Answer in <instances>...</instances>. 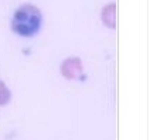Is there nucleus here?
Wrapping results in <instances>:
<instances>
[{"instance_id":"obj_3","label":"nucleus","mask_w":150,"mask_h":140,"mask_svg":"<svg viewBox=\"0 0 150 140\" xmlns=\"http://www.w3.org/2000/svg\"><path fill=\"white\" fill-rule=\"evenodd\" d=\"M10 91L6 88V85L0 81V105H6L10 102Z\"/></svg>"},{"instance_id":"obj_2","label":"nucleus","mask_w":150,"mask_h":140,"mask_svg":"<svg viewBox=\"0 0 150 140\" xmlns=\"http://www.w3.org/2000/svg\"><path fill=\"white\" fill-rule=\"evenodd\" d=\"M61 71H62V75L65 78H78L81 72H82V64L78 58H69L67 61H64V64L61 66Z\"/></svg>"},{"instance_id":"obj_1","label":"nucleus","mask_w":150,"mask_h":140,"mask_svg":"<svg viewBox=\"0 0 150 140\" xmlns=\"http://www.w3.org/2000/svg\"><path fill=\"white\" fill-rule=\"evenodd\" d=\"M42 25V14L34 4H21L11 20V30L20 37H34Z\"/></svg>"}]
</instances>
